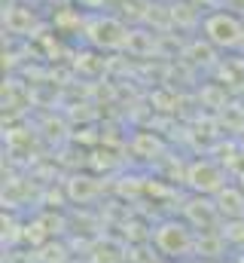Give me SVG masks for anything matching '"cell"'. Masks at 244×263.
I'll return each mask as SVG.
<instances>
[{
    "mask_svg": "<svg viewBox=\"0 0 244 263\" xmlns=\"http://www.w3.org/2000/svg\"><path fill=\"white\" fill-rule=\"evenodd\" d=\"M83 34L101 52H116V49H125L131 43L128 25L116 15H104V12H92L86 18V25H83Z\"/></svg>",
    "mask_w": 244,
    "mask_h": 263,
    "instance_id": "2",
    "label": "cell"
},
{
    "mask_svg": "<svg viewBox=\"0 0 244 263\" xmlns=\"http://www.w3.org/2000/svg\"><path fill=\"white\" fill-rule=\"evenodd\" d=\"M195 263H214V260H195Z\"/></svg>",
    "mask_w": 244,
    "mask_h": 263,
    "instance_id": "6",
    "label": "cell"
},
{
    "mask_svg": "<svg viewBox=\"0 0 244 263\" xmlns=\"http://www.w3.org/2000/svg\"><path fill=\"white\" fill-rule=\"evenodd\" d=\"M153 245H156L159 254H165V257H174V260L189 257V254L195 251L192 227L183 223V220H165V223L156 227V233H153Z\"/></svg>",
    "mask_w": 244,
    "mask_h": 263,
    "instance_id": "3",
    "label": "cell"
},
{
    "mask_svg": "<svg viewBox=\"0 0 244 263\" xmlns=\"http://www.w3.org/2000/svg\"><path fill=\"white\" fill-rule=\"evenodd\" d=\"M110 0H76V6H83V9H89V12H98L101 6H107Z\"/></svg>",
    "mask_w": 244,
    "mask_h": 263,
    "instance_id": "5",
    "label": "cell"
},
{
    "mask_svg": "<svg viewBox=\"0 0 244 263\" xmlns=\"http://www.w3.org/2000/svg\"><path fill=\"white\" fill-rule=\"evenodd\" d=\"M186 184L195 190V193H220L226 187V175L217 162L211 159H195L189 162L186 168Z\"/></svg>",
    "mask_w": 244,
    "mask_h": 263,
    "instance_id": "4",
    "label": "cell"
},
{
    "mask_svg": "<svg viewBox=\"0 0 244 263\" xmlns=\"http://www.w3.org/2000/svg\"><path fill=\"white\" fill-rule=\"evenodd\" d=\"M201 37L223 52L241 49L244 46V22L238 12L232 9H214L208 15H201Z\"/></svg>",
    "mask_w": 244,
    "mask_h": 263,
    "instance_id": "1",
    "label": "cell"
}]
</instances>
